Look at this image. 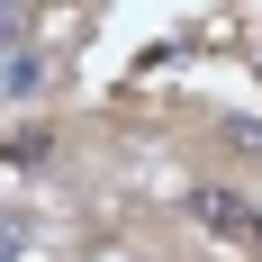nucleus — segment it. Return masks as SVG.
Segmentation results:
<instances>
[{
    "instance_id": "obj_1",
    "label": "nucleus",
    "mask_w": 262,
    "mask_h": 262,
    "mask_svg": "<svg viewBox=\"0 0 262 262\" xmlns=\"http://www.w3.org/2000/svg\"><path fill=\"white\" fill-rule=\"evenodd\" d=\"M190 208L208 217V226H226V235H253V208H244V199H226V190H199Z\"/></svg>"
},
{
    "instance_id": "obj_2",
    "label": "nucleus",
    "mask_w": 262,
    "mask_h": 262,
    "mask_svg": "<svg viewBox=\"0 0 262 262\" xmlns=\"http://www.w3.org/2000/svg\"><path fill=\"white\" fill-rule=\"evenodd\" d=\"M18 244H27V235L9 226V217H0V262H18Z\"/></svg>"
}]
</instances>
